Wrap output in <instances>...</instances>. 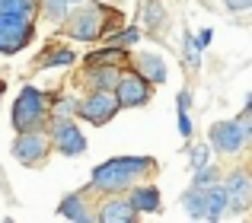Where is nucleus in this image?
I'll list each match as a JSON object with an SVG mask.
<instances>
[{
    "mask_svg": "<svg viewBox=\"0 0 252 223\" xmlns=\"http://www.w3.org/2000/svg\"><path fill=\"white\" fill-rule=\"evenodd\" d=\"M154 166L157 163L150 160V156H115V160H109V163H102V166L93 169L90 185L99 188V192H122V188H128L131 182L150 175Z\"/></svg>",
    "mask_w": 252,
    "mask_h": 223,
    "instance_id": "obj_1",
    "label": "nucleus"
},
{
    "mask_svg": "<svg viewBox=\"0 0 252 223\" xmlns=\"http://www.w3.org/2000/svg\"><path fill=\"white\" fill-rule=\"evenodd\" d=\"M45 124V96L35 86H23L19 99L13 102V128L16 131H38Z\"/></svg>",
    "mask_w": 252,
    "mask_h": 223,
    "instance_id": "obj_2",
    "label": "nucleus"
},
{
    "mask_svg": "<svg viewBox=\"0 0 252 223\" xmlns=\"http://www.w3.org/2000/svg\"><path fill=\"white\" fill-rule=\"evenodd\" d=\"M32 42V16L0 13V55H16Z\"/></svg>",
    "mask_w": 252,
    "mask_h": 223,
    "instance_id": "obj_3",
    "label": "nucleus"
},
{
    "mask_svg": "<svg viewBox=\"0 0 252 223\" xmlns=\"http://www.w3.org/2000/svg\"><path fill=\"white\" fill-rule=\"evenodd\" d=\"M122 109V102H118L115 89H93L90 99L80 102V109H77V115L83 118V121L90 124H105L115 118V112Z\"/></svg>",
    "mask_w": 252,
    "mask_h": 223,
    "instance_id": "obj_4",
    "label": "nucleus"
},
{
    "mask_svg": "<svg viewBox=\"0 0 252 223\" xmlns=\"http://www.w3.org/2000/svg\"><path fill=\"white\" fill-rule=\"evenodd\" d=\"M102 29H105L102 6H80L77 13L67 16V35L77 42H93L102 35Z\"/></svg>",
    "mask_w": 252,
    "mask_h": 223,
    "instance_id": "obj_5",
    "label": "nucleus"
},
{
    "mask_svg": "<svg viewBox=\"0 0 252 223\" xmlns=\"http://www.w3.org/2000/svg\"><path fill=\"white\" fill-rule=\"evenodd\" d=\"M51 137H55V147L61 150L64 156H80L86 150V137L80 134V128L64 115H55V121H51Z\"/></svg>",
    "mask_w": 252,
    "mask_h": 223,
    "instance_id": "obj_6",
    "label": "nucleus"
},
{
    "mask_svg": "<svg viewBox=\"0 0 252 223\" xmlns=\"http://www.w3.org/2000/svg\"><path fill=\"white\" fill-rule=\"evenodd\" d=\"M246 143H249V137H246L243 121H217L211 128V147L217 153H240Z\"/></svg>",
    "mask_w": 252,
    "mask_h": 223,
    "instance_id": "obj_7",
    "label": "nucleus"
},
{
    "mask_svg": "<svg viewBox=\"0 0 252 223\" xmlns=\"http://www.w3.org/2000/svg\"><path fill=\"white\" fill-rule=\"evenodd\" d=\"M13 156L26 166L42 163L48 156V137L38 134V131H19V137L13 140Z\"/></svg>",
    "mask_w": 252,
    "mask_h": 223,
    "instance_id": "obj_8",
    "label": "nucleus"
},
{
    "mask_svg": "<svg viewBox=\"0 0 252 223\" xmlns=\"http://www.w3.org/2000/svg\"><path fill=\"white\" fill-rule=\"evenodd\" d=\"M147 77L144 74H122V80H118L115 86V96L118 102H122V109H134V106H144V102L150 99V86H147Z\"/></svg>",
    "mask_w": 252,
    "mask_h": 223,
    "instance_id": "obj_9",
    "label": "nucleus"
},
{
    "mask_svg": "<svg viewBox=\"0 0 252 223\" xmlns=\"http://www.w3.org/2000/svg\"><path fill=\"white\" fill-rule=\"evenodd\" d=\"M227 195H230V211L233 214H243L252 207V175L246 169H233L227 175Z\"/></svg>",
    "mask_w": 252,
    "mask_h": 223,
    "instance_id": "obj_10",
    "label": "nucleus"
},
{
    "mask_svg": "<svg viewBox=\"0 0 252 223\" xmlns=\"http://www.w3.org/2000/svg\"><path fill=\"white\" fill-rule=\"evenodd\" d=\"M137 214L141 211L134 207L131 198H115V201H105L102 211L96 214V220H102V223H131Z\"/></svg>",
    "mask_w": 252,
    "mask_h": 223,
    "instance_id": "obj_11",
    "label": "nucleus"
},
{
    "mask_svg": "<svg viewBox=\"0 0 252 223\" xmlns=\"http://www.w3.org/2000/svg\"><path fill=\"white\" fill-rule=\"evenodd\" d=\"M134 67H137V74H144L150 83H163L166 80V64H163V57L150 55V51H144V55L134 57Z\"/></svg>",
    "mask_w": 252,
    "mask_h": 223,
    "instance_id": "obj_12",
    "label": "nucleus"
},
{
    "mask_svg": "<svg viewBox=\"0 0 252 223\" xmlns=\"http://www.w3.org/2000/svg\"><path fill=\"white\" fill-rule=\"evenodd\" d=\"M182 204H185V211H189L191 217H198V220H211L208 192H204V188H195V185H191L189 192L182 195Z\"/></svg>",
    "mask_w": 252,
    "mask_h": 223,
    "instance_id": "obj_13",
    "label": "nucleus"
},
{
    "mask_svg": "<svg viewBox=\"0 0 252 223\" xmlns=\"http://www.w3.org/2000/svg\"><path fill=\"white\" fill-rule=\"evenodd\" d=\"M131 201H134V207L141 214L160 211V192H157L154 185H137V188H131Z\"/></svg>",
    "mask_w": 252,
    "mask_h": 223,
    "instance_id": "obj_14",
    "label": "nucleus"
},
{
    "mask_svg": "<svg viewBox=\"0 0 252 223\" xmlns=\"http://www.w3.org/2000/svg\"><path fill=\"white\" fill-rule=\"evenodd\" d=\"M90 86L93 89H115L118 80H122V74H118L115 64H105V67H90Z\"/></svg>",
    "mask_w": 252,
    "mask_h": 223,
    "instance_id": "obj_15",
    "label": "nucleus"
},
{
    "mask_svg": "<svg viewBox=\"0 0 252 223\" xmlns=\"http://www.w3.org/2000/svg\"><path fill=\"white\" fill-rule=\"evenodd\" d=\"M208 207H211V220L223 217V211L230 207L227 185H211V188H208Z\"/></svg>",
    "mask_w": 252,
    "mask_h": 223,
    "instance_id": "obj_16",
    "label": "nucleus"
},
{
    "mask_svg": "<svg viewBox=\"0 0 252 223\" xmlns=\"http://www.w3.org/2000/svg\"><path fill=\"white\" fill-rule=\"evenodd\" d=\"M58 211H61L67 220H96V217H93V214L83 207V201L77 198V195H67V198L61 201V207H58Z\"/></svg>",
    "mask_w": 252,
    "mask_h": 223,
    "instance_id": "obj_17",
    "label": "nucleus"
},
{
    "mask_svg": "<svg viewBox=\"0 0 252 223\" xmlns=\"http://www.w3.org/2000/svg\"><path fill=\"white\" fill-rule=\"evenodd\" d=\"M144 23H147L150 32H157L163 26V6H160V0H147V3H144Z\"/></svg>",
    "mask_w": 252,
    "mask_h": 223,
    "instance_id": "obj_18",
    "label": "nucleus"
},
{
    "mask_svg": "<svg viewBox=\"0 0 252 223\" xmlns=\"http://www.w3.org/2000/svg\"><path fill=\"white\" fill-rule=\"evenodd\" d=\"M201 38L191 35V32H185V61H189V67H198L201 64Z\"/></svg>",
    "mask_w": 252,
    "mask_h": 223,
    "instance_id": "obj_19",
    "label": "nucleus"
},
{
    "mask_svg": "<svg viewBox=\"0 0 252 223\" xmlns=\"http://www.w3.org/2000/svg\"><path fill=\"white\" fill-rule=\"evenodd\" d=\"M0 13H23V16H32V13H35V0H0Z\"/></svg>",
    "mask_w": 252,
    "mask_h": 223,
    "instance_id": "obj_20",
    "label": "nucleus"
},
{
    "mask_svg": "<svg viewBox=\"0 0 252 223\" xmlns=\"http://www.w3.org/2000/svg\"><path fill=\"white\" fill-rule=\"evenodd\" d=\"M191 185L208 192L211 185H217V169L211 166V163H208V166H201V169H195V182H191Z\"/></svg>",
    "mask_w": 252,
    "mask_h": 223,
    "instance_id": "obj_21",
    "label": "nucleus"
},
{
    "mask_svg": "<svg viewBox=\"0 0 252 223\" xmlns=\"http://www.w3.org/2000/svg\"><path fill=\"white\" fill-rule=\"evenodd\" d=\"M67 6L70 0H45V10H48V16L55 23H67Z\"/></svg>",
    "mask_w": 252,
    "mask_h": 223,
    "instance_id": "obj_22",
    "label": "nucleus"
},
{
    "mask_svg": "<svg viewBox=\"0 0 252 223\" xmlns=\"http://www.w3.org/2000/svg\"><path fill=\"white\" fill-rule=\"evenodd\" d=\"M67 64H74V51H51L42 61V67H67Z\"/></svg>",
    "mask_w": 252,
    "mask_h": 223,
    "instance_id": "obj_23",
    "label": "nucleus"
},
{
    "mask_svg": "<svg viewBox=\"0 0 252 223\" xmlns=\"http://www.w3.org/2000/svg\"><path fill=\"white\" fill-rule=\"evenodd\" d=\"M189 156H191V166H195V169L208 166V156H211L208 143H195V147H189Z\"/></svg>",
    "mask_w": 252,
    "mask_h": 223,
    "instance_id": "obj_24",
    "label": "nucleus"
},
{
    "mask_svg": "<svg viewBox=\"0 0 252 223\" xmlns=\"http://www.w3.org/2000/svg\"><path fill=\"white\" fill-rule=\"evenodd\" d=\"M137 38H141V32H137V29H125V32H118V35H112L109 45H115V48H128V45H134Z\"/></svg>",
    "mask_w": 252,
    "mask_h": 223,
    "instance_id": "obj_25",
    "label": "nucleus"
},
{
    "mask_svg": "<svg viewBox=\"0 0 252 223\" xmlns=\"http://www.w3.org/2000/svg\"><path fill=\"white\" fill-rule=\"evenodd\" d=\"M80 109V102H74V99H61L55 106V115H70V112H77Z\"/></svg>",
    "mask_w": 252,
    "mask_h": 223,
    "instance_id": "obj_26",
    "label": "nucleus"
},
{
    "mask_svg": "<svg viewBox=\"0 0 252 223\" xmlns=\"http://www.w3.org/2000/svg\"><path fill=\"white\" fill-rule=\"evenodd\" d=\"M179 134L189 140L191 137V121H189V112H179Z\"/></svg>",
    "mask_w": 252,
    "mask_h": 223,
    "instance_id": "obj_27",
    "label": "nucleus"
},
{
    "mask_svg": "<svg viewBox=\"0 0 252 223\" xmlns=\"http://www.w3.org/2000/svg\"><path fill=\"white\" fill-rule=\"evenodd\" d=\"M223 3H227V10L240 13V10H249V6H252V0H223Z\"/></svg>",
    "mask_w": 252,
    "mask_h": 223,
    "instance_id": "obj_28",
    "label": "nucleus"
},
{
    "mask_svg": "<svg viewBox=\"0 0 252 223\" xmlns=\"http://www.w3.org/2000/svg\"><path fill=\"white\" fill-rule=\"evenodd\" d=\"M189 102H191V96H189V93L182 89V93L176 96V106H179V112H189Z\"/></svg>",
    "mask_w": 252,
    "mask_h": 223,
    "instance_id": "obj_29",
    "label": "nucleus"
},
{
    "mask_svg": "<svg viewBox=\"0 0 252 223\" xmlns=\"http://www.w3.org/2000/svg\"><path fill=\"white\" fill-rule=\"evenodd\" d=\"M198 38H201V45L208 48V45H211V38H214V32H211V29H204V32H198Z\"/></svg>",
    "mask_w": 252,
    "mask_h": 223,
    "instance_id": "obj_30",
    "label": "nucleus"
},
{
    "mask_svg": "<svg viewBox=\"0 0 252 223\" xmlns=\"http://www.w3.org/2000/svg\"><path fill=\"white\" fill-rule=\"evenodd\" d=\"M246 112H252V96H249V102H246Z\"/></svg>",
    "mask_w": 252,
    "mask_h": 223,
    "instance_id": "obj_31",
    "label": "nucleus"
},
{
    "mask_svg": "<svg viewBox=\"0 0 252 223\" xmlns=\"http://www.w3.org/2000/svg\"><path fill=\"white\" fill-rule=\"evenodd\" d=\"M3 86H6V83H3V80H0V96H3Z\"/></svg>",
    "mask_w": 252,
    "mask_h": 223,
    "instance_id": "obj_32",
    "label": "nucleus"
},
{
    "mask_svg": "<svg viewBox=\"0 0 252 223\" xmlns=\"http://www.w3.org/2000/svg\"><path fill=\"white\" fill-rule=\"evenodd\" d=\"M70 3H86V0H70Z\"/></svg>",
    "mask_w": 252,
    "mask_h": 223,
    "instance_id": "obj_33",
    "label": "nucleus"
}]
</instances>
